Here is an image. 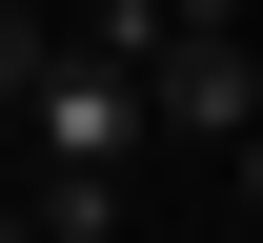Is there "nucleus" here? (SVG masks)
I'll list each match as a JSON object with an SVG mask.
<instances>
[{"label":"nucleus","mask_w":263,"mask_h":243,"mask_svg":"<svg viewBox=\"0 0 263 243\" xmlns=\"http://www.w3.org/2000/svg\"><path fill=\"white\" fill-rule=\"evenodd\" d=\"M0 243H41V203H0Z\"/></svg>","instance_id":"nucleus-5"},{"label":"nucleus","mask_w":263,"mask_h":243,"mask_svg":"<svg viewBox=\"0 0 263 243\" xmlns=\"http://www.w3.org/2000/svg\"><path fill=\"white\" fill-rule=\"evenodd\" d=\"M223 162H243V223H263V122H243V142H223Z\"/></svg>","instance_id":"nucleus-4"},{"label":"nucleus","mask_w":263,"mask_h":243,"mask_svg":"<svg viewBox=\"0 0 263 243\" xmlns=\"http://www.w3.org/2000/svg\"><path fill=\"white\" fill-rule=\"evenodd\" d=\"M202 21H223V0H202Z\"/></svg>","instance_id":"nucleus-7"},{"label":"nucleus","mask_w":263,"mask_h":243,"mask_svg":"<svg viewBox=\"0 0 263 243\" xmlns=\"http://www.w3.org/2000/svg\"><path fill=\"white\" fill-rule=\"evenodd\" d=\"M0 21H41V0H0Z\"/></svg>","instance_id":"nucleus-6"},{"label":"nucleus","mask_w":263,"mask_h":243,"mask_svg":"<svg viewBox=\"0 0 263 243\" xmlns=\"http://www.w3.org/2000/svg\"><path fill=\"white\" fill-rule=\"evenodd\" d=\"M21 122H41V182H122V142H142V61L61 41V61L21 81Z\"/></svg>","instance_id":"nucleus-1"},{"label":"nucleus","mask_w":263,"mask_h":243,"mask_svg":"<svg viewBox=\"0 0 263 243\" xmlns=\"http://www.w3.org/2000/svg\"><path fill=\"white\" fill-rule=\"evenodd\" d=\"M142 122H182V142H243V122H263V41H243V21H182L162 61H142Z\"/></svg>","instance_id":"nucleus-2"},{"label":"nucleus","mask_w":263,"mask_h":243,"mask_svg":"<svg viewBox=\"0 0 263 243\" xmlns=\"http://www.w3.org/2000/svg\"><path fill=\"white\" fill-rule=\"evenodd\" d=\"M182 21H202V0H81V41H101V61H162Z\"/></svg>","instance_id":"nucleus-3"}]
</instances>
